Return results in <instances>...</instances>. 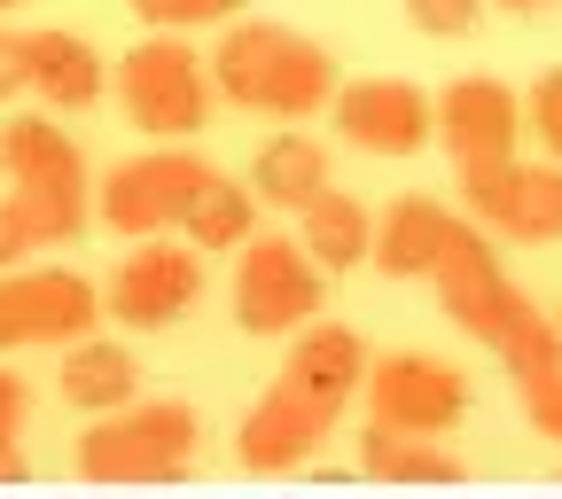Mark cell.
<instances>
[{
	"label": "cell",
	"mask_w": 562,
	"mask_h": 499,
	"mask_svg": "<svg viewBox=\"0 0 562 499\" xmlns=\"http://www.w3.org/2000/svg\"><path fill=\"white\" fill-rule=\"evenodd\" d=\"M211 87L235 110H266V117H321L336 102V55L290 24H227V39L211 47Z\"/></svg>",
	"instance_id": "cell-1"
},
{
	"label": "cell",
	"mask_w": 562,
	"mask_h": 499,
	"mask_svg": "<svg viewBox=\"0 0 562 499\" xmlns=\"http://www.w3.org/2000/svg\"><path fill=\"white\" fill-rule=\"evenodd\" d=\"M0 180H9L16 211L32 219L40 250L79 242V227L94 219V172L55 117H9L0 125Z\"/></svg>",
	"instance_id": "cell-2"
},
{
	"label": "cell",
	"mask_w": 562,
	"mask_h": 499,
	"mask_svg": "<svg viewBox=\"0 0 562 499\" xmlns=\"http://www.w3.org/2000/svg\"><path fill=\"white\" fill-rule=\"evenodd\" d=\"M195 461V406L149 398L94 413V430L79 438V476L87 484H180Z\"/></svg>",
	"instance_id": "cell-3"
},
{
	"label": "cell",
	"mask_w": 562,
	"mask_h": 499,
	"mask_svg": "<svg viewBox=\"0 0 562 499\" xmlns=\"http://www.w3.org/2000/svg\"><path fill=\"white\" fill-rule=\"evenodd\" d=\"M117 102L140 133L157 140H195L211 125V102H220V87H211V55H195L180 32H157L140 39L125 63H117Z\"/></svg>",
	"instance_id": "cell-4"
},
{
	"label": "cell",
	"mask_w": 562,
	"mask_h": 499,
	"mask_svg": "<svg viewBox=\"0 0 562 499\" xmlns=\"http://www.w3.org/2000/svg\"><path fill=\"white\" fill-rule=\"evenodd\" d=\"M211 180H220V165H203L195 149H172V140H165V149L125 157V165H110V172L94 180V219H102L110 235H125V242L172 235Z\"/></svg>",
	"instance_id": "cell-5"
},
{
	"label": "cell",
	"mask_w": 562,
	"mask_h": 499,
	"mask_svg": "<svg viewBox=\"0 0 562 499\" xmlns=\"http://www.w3.org/2000/svg\"><path fill=\"white\" fill-rule=\"evenodd\" d=\"M430 281H438V313H446L461 336H476L484 351H501V343L516 336V320L531 313V297L508 281L501 250H492V235H484L476 219H453V227H446V250H438Z\"/></svg>",
	"instance_id": "cell-6"
},
{
	"label": "cell",
	"mask_w": 562,
	"mask_h": 499,
	"mask_svg": "<svg viewBox=\"0 0 562 499\" xmlns=\"http://www.w3.org/2000/svg\"><path fill=\"white\" fill-rule=\"evenodd\" d=\"M461 203L469 219L492 235V242H562V165H524V157H484V165H461Z\"/></svg>",
	"instance_id": "cell-7"
},
{
	"label": "cell",
	"mask_w": 562,
	"mask_h": 499,
	"mask_svg": "<svg viewBox=\"0 0 562 499\" xmlns=\"http://www.w3.org/2000/svg\"><path fill=\"white\" fill-rule=\"evenodd\" d=\"M235 320L243 336H297L321 320V258L290 235H250L235 250Z\"/></svg>",
	"instance_id": "cell-8"
},
{
	"label": "cell",
	"mask_w": 562,
	"mask_h": 499,
	"mask_svg": "<svg viewBox=\"0 0 562 499\" xmlns=\"http://www.w3.org/2000/svg\"><path fill=\"white\" fill-rule=\"evenodd\" d=\"M94 320H110V305L87 273H70V265L0 273V360L24 343H79V336H94Z\"/></svg>",
	"instance_id": "cell-9"
},
{
	"label": "cell",
	"mask_w": 562,
	"mask_h": 499,
	"mask_svg": "<svg viewBox=\"0 0 562 499\" xmlns=\"http://www.w3.org/2000/svg\"><path fill=\"white\" fill-rule=\"evenodd\" d=\"M368 421L375 430H406V438H446L469 413V375L438 351H383L368 367Z\"/></svg>",
	"instance_id": "cell-10"
},
{
	"label": "cell",
	"mask_w": 562,
	"mask_h": 499,
	"mask_svg": "<svg viewBox=\"0 0 562 499\" xmlns=\"http://www.w3.org/2000/svg\"><path fill=\"white\" fill-rule=\"evenodd\" d=\"M195 297H203V250L165 242V235L133 242V250L117 258V273H110V290H102L110 320H125L133 336H157V328H172V320H180Z\"/></svg>",
	"instance_id": "cell-11"
},
{
	"label": "cell",
	"mask_w": 562,
	"mask_h": 499,
	"mask_svg": "<svg viewBox=\"0 0 562 499\" xmlns=\"http://www.w3.org/2000/svg\"><path fill=\"white\" fill-rule=\"evenodd\" d=\"M336 133L351 140L360 157H414L438 140V102L406 87V79H360V87H336L328 102Z\"/></svg>",
	"instance_id": "cell-12"
},
{
	"label": "cell",
	"mask_w": 562,
	"mask_h": 499,
	"mask_svg": "<svg viewBox=\"0 0 562 499\" xmlns=\"http://www.w3.org/2000/svg\"><path fill=\"white\" fill-rule=\"evenodd\" d=\"M344 413H328L321 398H305L297 383H273L250 413H243V438H235V461L250 468V476H297L313 453H321V438L336 430Z\"/></svg>",
	"instance_id": "cell-13"
},
{
	"label": "cell",
	"mask_w": 562,
	"mask_h": 499,
	"mask_svg": "<svg viewBox=\"0 0 562 499\" xmlns=\"http://www.w3.org/2000/svg\"><path fill=\"white\" fill-rule=\"evenodd\" d=\"M438 140L453 165H484V157H516L524 140V102L501 79H453L438 102Z\"/></svg>",
	"instance_id": "cell-14"
},
{
	"label": "cell",
	"mask_w": 562,
	"mask_h": 499,
	"mask_svg": "<svg viewBox=\"0 0 562 499\" xmlns=\"http://www.w3.org/2000/svg\"><path fill=\"white\" fill-rule=\"evenodd\" d=\"M368 343L351 336L344 320H305L297 343H290V360H281V383H297L305 398H321L328 413H344L351 398L368 390Z\"/></svg>",
	"instance_id": "cell-15"
},
{
	"label": "cell",
	"mask_w": 562,
	"mask_h": 499,
	"mask_svg": "<svg viewBox=\"0 0 562 499\" xmlns=\"http://www.w3.org/2000/svg\"><path fill=\"white\" fill-rule=\"evenodd\" d=\"M24 55H32V94L47 110H94L110 87L94 39H79V32H24Z\"/></svg>",
	"instance_id": "cell-16"
},
{
	"label": "cell",
	"mask_w": 562,
	"mask_h": 499,
	"mask_svg": "<svg viewBox=\"0 0 562 499\" xmlns=\"http://www.w3.org/2000/svg\"><path fill=\"white\" fill-rule=\"evenodd\" d=\"M446 227H453V211L438 195H398L375 219V265L391 281H430V265L446 250Z\"/></svg>",
	"instance_id": "cell-17"
},
{
	"label": "cell",
	"mask_w": 562,
	"mask_h": 499,
	"mask_svg": "<svg viewBox=\"0 0 562 499\" xmlns=\"http://www.w3.org/2000/svg\"><path fill=\"white\" fill-rule=\"evenodd\" d=\"M55 383H63V406H79V413H117V406H133V390H140V360H133L125 343L79 336V343L63 351Z\"/></svg>",
	"instance_id": "cell-18"
},
{
	"label": "cell",
	"mask_w": 562,
	"mask_h": 499,
	"mask_svg": "<svg viewBox=\"0 0 562 499\" xmlns=\"http://www.w3.org/2000/svg\"><path fill=\"white\" fill-rule=\"evenodd\" d=\"M250 188H258V203H273V211H305L313 195L336 188V172H328V149H321V140L290 125V133H273L266 149H258Z\"/></svg>",
	"instance_id": "cell-19"
},
{
	"label": "cell",
	"mask_w": 562,
	"mask_h": 499,
	"mask_svg": "<svg viewBox=\"0 0 562 499\" xmlns=\"http://www.w3.org/2000/svg\"><path fill=\"white\" fill-rule=\"evenodd\" d=\"M297 242L321 258V273H351V265H368L375 258V211L360 203V195H344V188H328V195H313L305 211H297Z\"/></svg>",
	"instance_id": "cell-20"
},
{
	"label": "cell",
	"mask_w": 562,
	"mask_h": 499,
	"mask_svg": "<svg viewBox=\"0 0 562 499\" xmlns=\"http://www.w3.org/2000/svg\"><path fill=\"white\" fill-rule=\"evenodd\" d=\"M360 476H375V484H461L469 461L446 453L438 438H406V430H375V421H368V438H360Z\"/></svg>",
	"instance_id": "cell-21"
},
{
	"label": "cell",
	"mask_w": 562,
	"mask_h": 499,
	"mask_svg": "<svg viewBox=\"0 0 562 499\" xmlns=\"http://www.w3.org/2000/svg\"><path fill=\"white\" fill-rule=\"evenodd\" d=\"M180 235H188V250H243L258 235V195L220 172V180L195 195V211L180 219Z\"/></svg>",
	"instance_id": "cell-22"
},
{
	"label": "cell",
	"mask_w": 562,
	"mask_h": 499,
	"mask_svg": "<svg viewBox=\"0 0 562 499\" xmlns=\"http://www.w3.org/2000/svg\"><path fill=\"white\" fill-rule=\"evenodd\" d=\"M501 367H508L516 383H547V375L562 367V320L531 305V313L516 320V336L501 343Z\"/></svg>",
	"instance_id": "cell-23"
},
{
	"label": "cell",
	"mask_w": 562,
	"mask_h": 499,
	"mask_svg": "<svg viewBox=\"0 0 562 499\" xmlns=\"http://www.w3.org/2000/svg\"><path fill=\"white\" fill-rule=\"evenodd\" d=\"M125 9L157 32H195V24H235L243 0H125Z\"/></svg>",
	"instance_id": "cell-24"
},
{
	"label": "cell",
	"mask_w": 562,
	"mask_h": 499,
	"mask_svg": "<svg viewBox=\"0 0 562 499\" xmlns=\"http://www.w3.org/2000/svg\"><path fill=\"white\" fill-rule=\"evenodd\" d=\"M524 133L539 140L554 165H562V63H554V70H539V87L524 94Z\"/></svg>",
	"instance_id": "cell-25"
},
{
	"label": "cell",
	"mask_w": 562,
	"mask_h": 499,
	"mask_svg": "<svg viewBox=\"0 0 562 499\" xmlns=\"http://www.w3.org/2000/svg\"><path fill=\"white\" fill-rule=\"evenodd\" d=\"M406 16L430 32V39H461V32H476L484 0H406Z\"/></svg>",
	"instance_id": "cell-26"
},
{
	"label": "cell",
	"mask_w": 562,
	"mask_h": 499,
	"mask_svg": "<svg viewBox=\"0 0 562 499\" xmlns=\"http://www.w3.org/2000/svg\"><path fill=\"white\" fill-rule=\"evenodd\" d=\"M24 421H32V390H24V375L9 360H0V453L24 445Z\"/></svg>",
	"instance_id": "cell-27"
},
{
	"label": "cell",
	"mask_w": 562,
	"mask_h": 499,
	"mask_svg": "<svg viewBox=\"0 0 562 499\" xmlns=\"http://www.w3.org/2000/svg\"><path fill=\"white\" fill-rule=\"evenodd\" d=\"M524 421H531L539 438H554V445H562V367H554L547 383H524Z\"/></svg>",
	"instance_id": "cell-28"
},
{
	"label": "cell",
	"mask_w": 562,
	"mask_h": 499,
	"mask_svg": "<svg viewBox=\"0 0 562 499\" xmlns=\"http://www.w3.org/2000/svg\"><path fill=\"white\" fill-rule=\"evenodd\" d=\"M24 250H40V235H32V219L16 211V195H0V273L24 265Z\"/></svg>",
	"instance_id": "cell-29"
},
{
	"label": "cell",
	"mask_w": 562,
	"mask_h": 499,
	"mask_svg": "<svg viewBox=\"0 0 562 499\" xmlns=\"http://www.w3.org/2000/svg\"><path fill=\"white\" fill-rule=\"evenodd\" d=\"M9 94H32V55H24V32H0V102Z\"/></svg>",
	"instance_id": "cell-30"
},
{
	"label": "cell",
	"mask_w": 562,
	"mask_h": 499,
	"mask_svg": "<svg viewBox=\"0 0 562 499\" xmlns=\"http://www.w3.org/2000/svg\"><path fill=\"white\" fill-rule=\"evenodd\" d=\"M24 476H32V461H24V445H16V453H0V484H24Z\"/></svg>",
	"instance_id": "cell-31"
},
{
	"label": "cell",
	"mask_w": 562,
	"mask_h": 499,
	"mask_svg": "<svg viewBox=\"0 0 562 499\" xmlns=\"http://www.w3.org/2000/svg\"><path fill=\"white\" fill-rule=\"evenodd\" d=\"M501 9H547V0H501Z\"/></svg>",
	"instance_id": "cell-32"
},
{
	"label": "cell",
	"mask_w": 562,
	"mask_h": 499,
	"mask_svg": "<svg viewBox=\"0 0 562 499\" xmlns=\"http://www.w3.org/2000/svg\"><path fill=\"white\" fill-rule=\"evenodd\" d=\"M9 9H24V0H0V16H9Z\"/></svg>",
	"instance_id": "cell-33"
},
{
	"label": "cell",
	"mask_w": 562,
	"mask_h": 499,
	"mask_svg": "<svg viewBox=\"0 0 562 499\" xmlns=\"http://www.w3.org/2000/svg\"><path fill=\"white\" fill-rule=\"evenodd\" d=\"M554 320H562V313H554Z\"/></svg>",
	"instance_id": "cell-34"
}]
</instances>
